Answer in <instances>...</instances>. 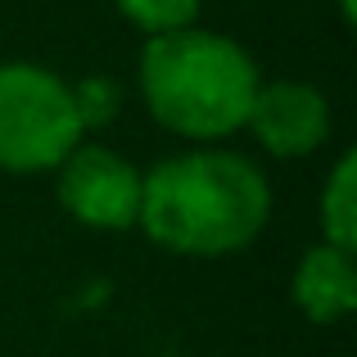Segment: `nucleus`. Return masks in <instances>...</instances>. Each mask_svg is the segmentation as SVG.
Instances as JSON below:
<instances>
[{
	"label": "nucleus",
	"mask_w": 357,
	"mask_h": 357,
	"mask_svg": "<svg viewBox=\"0 0 357 357\" xmlns=\"http://www.w3.org/2000/svg\"><path fill=\"white\" fill-rule=\"evenodd\" d=\"M271 222V181L249 154L195 145L140 172L136 227L176 258H231Z\"/></svg>",
	"instance_id": "obj_1"
},
{
	"label": "nucleus",
	"mask_w": 357,
	"mask_h": 357,
	"mask_svg": "<svg viewBox=\"0 0 357 357\" xmlns=\"http://www.w3.org/2000/svg\"><path fill=\"white\" fill-rule=\"evenodd\" d=\"M258 63L236 36L208 27L149 36L140 50V96L158 127L190 145H218L244 131Z\"/></svg>",
	"instance_id": "obj_2"
},
{
	"label": "nucleus",
	"mask_w": 357,
	"mask_h": 357,
	"mask_svg": "<svg viewBox=\"0 0 357 357\" xmlns=\"http://www.w3.org/2000/svg\"><path fill=\"white\" fill-rule=\"evenodd\" d=\"M86 140L73 109V82L45 63H0V167L18 176L54 172Z\"/></svg>",
	"instance_id": "obj_3"
},
{
	"label": "nucleus",
	"mask_w": 357,
	"mask_h": 357,
	"mask_svg": "<svg viewBox=\"0 0 357 357\" xmlns=\"http://www.w3.org/2000/svg\"><path fill=\"white\" fill-rule=\"evenodd\" d=\"M54 195L86 231H131L140 213V167L118 149L82 140L54 167Z\"/></svg>",
	"instance_id": "obj_4"
},
{
	"label": "nucleus",
	"mask_w": 357,
	"mask_h": 357,
	"mask_svg": "<svg viewBox=\"0 0 357 357\" xmlns=\"http://www.w3.org/2000/svg\"><path fill=\"white\" fill-rule=\"evenodd\" d=\"M244 127L271 158H307L331 140V100L307 82H258Z\"/></svg>",
	"instance_id": "obj_5"
},
{
	"label": "nucleus",
	"mask_w": 357,
	"mask_h": 357,
	"mask_svg": "<svg viewBox=\"0 0 357 357\" xmlns=\"http://www.w3.org/2000/svg\"><path fill=\"white\" fill-rule=\"evenodd\" d=\"M289 298L312 326H340L357 307V258L326 240L307 244L289 276Z\"/></svg>",
	"instance_id": "obj_6"
},
{
	"label": "nucleus",
	"mask_w": 357,
	"mask_h": 357,
	"mask_svg": "<svg viewBox=\"0 0 357 357\" xmlns=\"http://www.w3.org/2000/svg\"><path fill=\"white\" fill-rule=\"evenodd\" d=\"M317 218H321V240L335 249H357V154L335 158V167L326 172L321 199H317Z\"/></svg>",
	"instance_id": "obj_7"
},
{
	"label": "nucleus",
	"mask_w": 357,
	"mask_h": 357,
	"mask_svg": "<svg viewBox=\"0 0 357 357\" xmlns=\"http://www.w3.org/2000/svg\"><path fill=\"white\" fill-rule=\"evenodd\" d=\"M131 27H140L145 36H163V32H181L195 27L204 0H114Z\"/></svg>",
	"instance_id": "obj_8"
},
{
	"label": "nucleus",
	"mask_w": 357,
	"mask_h": 357,
	"mask_svg": "<svg viewBox=\"0 0 357 357\" xmlns=\"http://www.w3.org/2000/svg\"><path fill=\"white\" fill-rule=\"evenodd\" d=\"M73 109H77L82 131H105L122 114V86L114 77H82L73 82Z\"/></svg>",
	"instance_id": "obj_9"
},
{
	"label": "nucleus",
	"mask_w": 357,
	"mask_h": 357,
	"mask_svg": "<svg viewBox=\"0 0 357 357\" xmlns=\"http://www.w3.org/2000/svg\"><path fill=\"white\" fill-rule=\"evenodd\" d=\"M340 9H344V18L353 23V14H357V9H353V0H340Z\"/></svg>",
	"instance_id": "obj_10"
}]
</instances>
